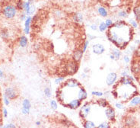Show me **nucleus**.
Masks as SVG:
<instances>
[{
    "mask_svg": "<svg viewBox=\"0 0 140 128\" xmlns=\"http://www.w3.org/2000/svg\"><path fill=\"white\" fill-rule=\"evenodd\" d=\"M79 69V63L75 62L72 59L68 60L65 64V72L68 75H74Z\"/></svg>",
    "mask_w": 140,
    "mask_h": 128,
    "instance_id": "f257e3e1",
    "label": "nucleus"
},
{
    "mask_svg": "<svg viewBox=\"0 0 140 128\" xmlns=\"http://www.w3.org/2000/svg\"><path fill=\"white\" fill-rule=\"evenodd\" d=\"M3 15L5 16V18L11 19L15 16L16 13H17V9L15 6H14L12 5H7L6 6L4 7V9L3 10Z\"/></svg>",
    "mask_w": 140,
    "mask_h": 128,
    "instance_id": "f03ea898",
    "label": "nucleus"
},
{
    "mask_svg": "<svg viewBox=\"0 0 140 128\" xmlns=\"http://www.w3.org/2000/svg\"><path fill=\"white\" fill-rule=\"evenodd\" d=\"M91 104L89 102H86L82 106H81V109L79 111V117L83 120H85L88 116V114L91 113Z\"/></svg>",
    "mask_w": 140,
    "mask_h": 128,
    "instance_id": "7ed1b4c3",
    "label": "nucleus"
},
{
    "mask_svg": "<svg viewBox=\"0 0 140 128\" xmlns=\"http://www.w3.org/2000/svg\"><path fill=\"white\" fill-rule=\"evenodd\" d=\"M62 86H64V87H68V88H70V89H73V88H80L81 86V84L76 79L70 78V79H68L65 82H63Z\"/></svg>",
    "mask_w": 140,
    "mask_h": 128,
    "instance_id": "20e7f679",
    "label": "nucleus"
},
{
    "mask_svg": "<svg viewBox=\"0 0 140 128\" xmlns=\"http://www.w3.org/2000/svg\"><path fill=\"white\" fill-rule=\"evenodd\" d=\"M62 105L65 108H70L72 110H76L81 106V101L80 100H78V98H75V99H72V101H70L69 102H68V103H66V104L63 103Z\"/></svg>",
    "mask_w": 140,
    "mask_h": 128,
    "instance_id": "39448f33",
    "label": "nucleus"
},
{
    "mask_svg": "<svg viewBox=\"0 0 140 128\" xmlns=\"http://www.w3.org/2000/svg\"><path fill=\"white\" fill-rule=\"evenodd\" d=\"M123 124L126 128H132L136 125V120L131 115L126 116L123 119Z\"/></svg>",
    "mask_w": 140,
    "mask_h": 128,
    "instance_id": "423d86ee",
    "label": "nucleus"
},
{
    "mask_svg": "<svg viewBox=\"0 0 140 128\" xmlns=\"http://www.w3.org/2000/svg\"><path fill=\"white\" fill-rule=\"evenodd\" d=\"M117 80V74L116 72H110L108 73V75H107L106 78V84L108 86H112L115 84V82Z\"/></svg>",
    "mask_w": 140,
    "mask_h": 128,
    "instance_id": "0eeeda50",
    "label": "nucleus"
},
{
    "mask_svg": "<svg viewBox=\"0 0 140 128\" xmlns=\"http://www.w3.org/2000/svg\"><path fill=\"white\" fill-rule=\"evenodd\" d=\"M91 50H92V52L95 55H101L103 54L104 52H105V47L103 44H95L92 45V47H91Z\"/></svg>",
    "mask_w": 140,
    "mask_h": 128,
    "instance_id": "6e6552de",
    "label": "nucleus"
},
{
    "mask_svg": "<svg viewBox=\"0 0 140 128\" xmlns=\"http://www.w3.org/2000/svg\"><path fill=\"white\" fill-rule=\"evenodd\" d=\"M83 56H84V52L82 51V50L81 48H77L74 50V52L72 54V59L75 62L79 63L81 61V60L83 58Z\"/></svg>",
    "mask_w": 140,
    "mask_h": 128,
    "instance_id": "1a4fd4ad",
    "label": "nucleus"
},
{
    "mask_svg": "<svg viewBox=\"0 0 140 128\" xmlns=\"http://www.w3.org/2000/svg\"><path fill=\"white\" fill-rule=\"evenodd\" d=\"M105 114L107 118L108 119V120L110 121H114L116 119V113H115V110L109 106L108 108H107V109L105 110Z\"/></svg>",
    "mask_w": 140,
    "mask_h": 128,
    "instance_id": "9d476101",
    "label": "nucleus"
},
{
    "mask_svg": "<svg viewBox=\"0 0 140 128\" xmlns=\"http://www.w3.org/2000/svg\"><path fill=\"white\" fill-rule=\"evenodd\" d=\"M5 95L9 98V100H14L18 97V93L14 88L8 87L5 90Z\"/></svg>",
    "mask_w": 140,
    "mask_h": 128,
    "instance_id": "9b49d317",
    "label": "nucleus"
},
{
    "mask_svg": "<svg viewBox=\"0 0 140 128\" xmlns=\"http://www.w3.org/2000/svg\"><path fill=\"white\" fill-rule=\"evenodd\" d=\"M31 107V104L30 101L25 98L24 99L23 102H22V108H21V111L24 114H28L30 113V109Z\"/></svg>",
    "mask_w": 140,
    "mask_h": 128,
    "instance_id": "f8f14e48",
    "label": "nucleus"
},
{
    "mask_svg": "<svg viewBox=\"0 0 140 128\" xmlns=\"http://www.w3.org/2000/svg\"><path fill=\"white\" fill-rule=\"evenodd\" d=\"M77 96H78V99L80 100L82 102L83 101H85V100L87 99V98H88V92L85 89V88H83V87L81 86L79 88V89H78Z\"/></svg>",
    "mask_w": 140,
    "mask_h": 128,
    "instance_id": "ddd939ff",
    "label": "nucleus"
},
{
    "mask_svg": "<svg viewBox=\"0 0 140 128\" xmlns=\"http://www.w3.org/2000/svg\"><path fill=\"white\" fill-rule=\"evenodd\" d=\"M32 21V18L28 16L25 19V23H24V34H28L30 32V28H31V23Z\"/></svg>",
    "mask_w": 140,
    "mask_h": 128,
    "instance_id": "4468645a",
    "label": "nucleus"
},
{
    "mask_svg": "<svg viewBox=\"0 0 140 128\" xmlns=\"http://www.w3.org/2000/svg\"><path fill=\"white\" fill-rule=\"evenodd\" d=\"M72 19L76 23H82L83 22V20H84V16L81 13V12H75L72 15Z\"/></svg>",
    "mask_w": 140,
    "mask_h": 128,
    "instance_id": "2eb2a0df",
    "label": "nucleus"
},
{
    "mask_svg": "<svg viewBox=\"0 0 140 128\" xmlns=\"http://www.w3.org/2000/svg\"><path fill=\"white\" fill-rule=\"evenodd\" d=\"M83 128H97V126L95 122L85 119L83 121Z\"/></svg>",
    "mask_w": 140,
    "mask_h": 128,
    "instance_id": "dca6fc26",
    "label": "nucleus"
},
{
    "mask_svg": "<svg viewBox=\"0 0 140 128\" xmlns=\"http://www.w3.org/2000/svg\"><path fill=\"white\" fill-rule=\"evenodd\" d=\"M96 101H97V104H98L100 107H102V108H108V107L110 106L109 102H108L107 100L105 99V98H99V99H98Z\"/></svg>",
    "mask_w": 140,
    "mask_h": 128,
    "instance_id": "f3484780",
    "label": "nucleus"
},
{
    "mask_svg": "<svg viewBox=\"0 0 140 128\" xmlns=\"http://www.w3.org/2000/svg\"><path fill=\"white\" fill-rule=\"evenodd\" d=\"M111 54L114 56L115 57V60H118L120 57H121V52H120V50L118 49V48H114V49H112L111 50Z\"/></svg>",
    "mask_w": 140,
    "mask_h": 128,
    "instance_id": "a211bd4d",
    "label": "nucleus"
},
{
    "mask_svg": "<svg viewBox=\"0 0 140 128\" xmlns=\"http://www.w3.org/2000/svg\"><path fill=\"white\" fill-rule=\"evenodd\" d=\"M27 43H28V40H27V37H25V36H21V37L19 38L18 44H19V46H20L21 47H25L27 45Z\"/></svg>",
    "mask_w": 140,
    "mask_h": 128,
    "instance_id": "6ab92c4d",
    "label": "nucleus"
},
{
    "mask_svg": "<svg viewBox=\"0 0 140 128\" xmlns=\"http://www.w3.org/2000/svg\"><path fill=\"white\" fill-rule=\"evenodd\" d=\"M98 14L101 16V17H107L108 15V12H107V10L103 7V6H100L98 7Z\"/></svg>",
    "mask_w": 140,
    "mask_h": 128,
    "instance_id": "aec40b11",
    "label": "nucleus"
},
{
    "mask_svg": "<svg viewBox=\"0 0 140 128\" xmlns=\"http://www.w3.org/2000/svg\"><path fill=\"white\" fill-rule=\"evenodd\" d=\"M130 105L131 106H137L140 105V97H134L130 100Z\"/></svg>",
    "mask_w": 140,
    "mask_h": 128,
    "instance_id": "412c9836",
    "label": "nucleus"
},
{
    "mask_svg": "<svg viewBox=\"0 0 140 128\" xmlns=\"http://www.w3.org/2000/svg\"><path fill=\"white\" fill-rule=\"evenodd\" d=\"M60 123L63 126H66V127H69V126H71L72 125V123L70 120H69L67 118H62V119L60 120Z\"/></svg>",
    "mask_w": 140,
    "mask_h": 128,
    "instance_id": "4be33fe9",
    "label": "nucleus"
},
{
    "mask_svg": "<svg viewBox=\"0 0 140 128\" xmlns=\"http://www.w3.org/2000/svg\"><path fill=\"white\" fill-rule=\"evenodd\" d=\"M65 78H66V76L64 75H62V76H58L57 78H56L54 79V82L55 84H57V85H60V84H62L63 82L65 80Z\"/></svg>",
    "mask_w": 140,
    "mask_h": 128,
    "instance_id": "5701e85b",
    "label": "nucleus"
},
{
    "mask_svg": "<svg viewBox=\"0 0 140 128\" xmlns=\"http://www.w3.org/2000/svg\"><path fill=\"white\" fill-rule=\"evenodd\" d=\"M50 105L51 109L53 110V111H56V110L57 109V108H58V104H57V101H55V100H50Z\"/></svg>",
    "mask_w": 140,
    "mask_h": 128,
    "instance_id": "b1692460",
    "label": "nucleus"
},
{
    "mask_svg": "<svg viewBox=\"0 0 140 128\" xmlns=\"http://www.w3.org/2000/svg\"><path fill=\"white\" fill-rule=\"evenodd\" d=\"M135 18L137 21H140V7H135L133 10Z\"/></svg>",
    "mask_w": 140,
    "mask_h": 128,
    "instance_id": "393cba45",
    "label": "nucleus"
},
{
    "mask_svg": "<svg viewBox=\"0 0 140 128\" xmlns=\"http://www.w3.org/2000/svg\"><path fill=\"white\" fill-rule=\"evenodd\" d=\"M89 43H90V41H89L88 40H86L85 42H84V44H82L81 50H82V51L84 52V54H85V53L86 52V50H88V46H89Z\"/></svg>",
    "mask_w": 140,
    "mask_h": 128,
    "instance_id": "a878e982",
    "label": "nucleus"
},
{
    "mask_svg": "<svg viewBox=\"0 0 140 128\" xmlns=\"http://www.w3.org/2000/svg\"><path fill=\"white\" fill-rule=\"evenodd\" d=\"M98 29L101 32H104L107 29L106 24H105V22H101V24H99V26H98Z\"/></svg>",
    "mask_w": 140,
    "mask_h": 128,
    "instance_id": "bb28decb",
    "label": "nucleus"
},
{
    "mask_svg": "<svg viewBox=\"0 0 140 128\" xmlns=\"http://www.w3.org/2000/svg\"><path fill=\"white\" fill-rule=\"evenodd\" d=\"M16 9L18 10H22L24 9V3L22 2V0H18L16 3Z\"/></svg>",
    "mask_w": 140,
    "mask_h": 128,
    "instance_id": "cd10ccee",
    "label": "nucleus"
},
{
    "mask_svg": "<svg viewBox=\"0 0 140 128\" xmlns=\"http://www.w3.org/2000/svg\"><path fill=\"white\" fill-rule=\"evenodd\" d=\"M97 128H110V125L108 122H103L101 123H100Z\"/></svg>",
    "mask_w": 140,
    "mask_h": 128,
    "instance_id": "c85d7f7f",
    "label": "nucleus"
},
{
    "mask_svg": "<svg viewBox=\"0 0 140 128\" xmlns=\"http://www.w3.org/2000/svg\"><path fill=\"white\" fill-rule=\"evenodd\" d=\"M43 92H44V95H45V96H46V98H50V97L51 96L52 92H51V89H50L49 87L45 88V89H44Z\"/></svg>",
    "mask_w": 140,
    "mask_h": 128,
    "instance_id": "c756f323",
    "label": "nucleus"
},
{
    "mask_svg": "<svg viewBox=\"0 0 140 128\" xmlns=\"http://www.w3.org/2000/svg\"><path fill=\"white\" fill-rule=\"evenodd\" d=\"M91 95L94 96H97V97H102L104 95V93L102 92H99V91H92Z\"/></svg>",
    "mask_w": 140,
    "mask_h": 128,
    "instance_id": "7c9ffc66",
    "label": "nucleus"
},
{
    "mask_svg": "<svg viewBox=\"0 0 140 128\" xmlns=\"http://www.w3.org/2000/svg\"><path fill=\"white\" fill-rule=\"evenodd\" d=\"M105 24H106V26H107V28H110L112 26H113V21H112L110 19H107L106 21H105Z\"/></svg>",
    "mask_w": 140,
    "mask_h": 128,
    "instance_id": "2f4dec72",
    "label": "nucleus"
},
{
    "mask_svg": "<svg viewBox=\"0 0 140 128\" xmlns=\"http://www.w3.org/2000/svg\"><path fill=\"white\" fill-rule=\"evenodd\" d=\"M62 15H63V12L60 10V9H57L55 11V12H54V15L57 17V18H60V17H62Z\"/></svg>",
    "mask_w": 140,
    "mask_h": 128,
    "instance_id": "473e14b6",
    "label": "nucleus"
},
{
    "mask_svg": "<svg viewBox=\"0 0 140 128\" xmlns=\"http://www.w3.org/2000/svg\"><path fill=\"white\" fill-rule=\"evenodd\" d=\"M3 101H4V103H5V105H9V104H10V101H9V98L6 95H4V96H3Z\"/></svg>",
    "mask_w": 140,
    "mask_h": 128,
    "instance_id": "72a5a7b5",
    "label": "nucleus"
},
{
    "mask_svg": "<svg viewBox=\"0 0 140 128\" xmlns=\"http://www.w3.org/2000/svg\"><path fill=\"white\" fill-rule=\"evenodd\" d=\"M118 15H119V16L123 17V18H126V17H127V13H126V12H125V11H121V12H120L118 13Z\"/></svg>",
    "mask_w": 140,
    "mask_h": 128,
    "instance_id": "f704fd0d",
    "label": "nucleus"
},
{
    "mask_svg": "<svg viewBox=\"0 0 140 128\" xmlns=\"http://www.w3.org/2000/svg\"><path fill=\"white\" fill-rule=\"evenodd\" d=\"M34 11H35V7L31 5V8H30V10H29V12H28V14H27V15H32L34 12Z\"/></svg>",
    "mask_w": 140,
    "mask_h": 128,
    "instance_id": "c9c22d12",
    "label": "nucleus"
},
{
    "mask_svg": "<svg viewBox=\"0 0 140 128\" xmlns=\"http://www.w3.org/2000/svg\"><path fill=\"white\" fill-rule=\"evenodd\" d=\"M130 24H131V25L132 26V28H137V23H136V21H133V20H131L130 21Z\"/></svg>",
    "mask_w": 140,
    "mask_h": 128,
    "instance_id": "e433bc0d",
    "label": "nucleus"
},
{
    "mask_svg": "<svg viewBox=\"0 0 140 128\" xmlns=\"http://www.w3.org/2000/svg\"><path fill=\"white\" fill-rule=\"evenodd\" d=\"M123 60H124V62H125L126 63H129L130 62V58H129L128 56H125V57H123Z\"/></svg>",
    "mask_w": 140,
    "mask_h": 128,
    "instance_id": "4c0bfd02",
    "label": "nucleus"
},
{
    "mask_svg": "<svg viewBox=\"0 0 140 128\" xmlns=\"http://www.w3.org/2000/svg\"><path fill=\"white\" fill-rule=\"evenodd\" d=\"M98 28V27L97 26V25H96L95 24H93L91 25V29L93 30V31H97Z\"/></svg>",
    "mask_w": 140,
    "mask_h": 128,
    "instance_id": "58836bf2",
    "label": "nucleus"
},
{
    "mask_svg": "<svg viewBox=\"0 0 140 128\" xmlns=\"http://www.w3.org/2000/svg\"><path fill=\"white\" fill-rule=\"evenodd\" d=\"M115 105H116V107H117V108H119V109H123V108H124L123 105L121 104V103H117Z\"/></svg>",
    "mask_w": 140,
    "mask_h": 128,
    "instance_id": "ea45409f",
    "label": "nucleus"
},
{
    "mask_svg": "<svg viewBox=\"0 0 140 128\" xmlns=\"http://www.w3.org/2000/svg\"><path fill=\"white\" fill-rule=\"evenodd\" d=\"M88 40H93V39L96 38V37H95V36L91 35V34H88Z\"/></svg>",
    "mask_w": 140,
    "mask_h": 128,
    "instance_id": "a19ab883",
    "label": "nucleus"
},
{
    "mask_svg": "<svg viewBox=\"0 0 140 128\" xmlns=\"http://www.w3.org/2000/svg\"><path fill=\"white\" fill-rule=\"evenodd\" d=\"M3 116H4L5 117H6L8 116V111H7V109H6V108H3Z\"/></svg>",
    "mask_w": 140,
    "mask_h": 128,
    "instance_id": "79ce46f5",
    "label": "nucleus"
},
{
    "mask_svg": "<svg viewBox=\"0 0 140 128\" xmlns=\"http://www.w3.org/2000/svg\"><path fill=\"white\" fill-rule=\"evenodd\" d=\"M7 128H16V126L14 123H9L7 125Z\"/></svg>",
    "mask_w": 140,
    "mask_h": 128,
    "instance_id": "37998d69",
    "label": "nucleus"
},
{
    "mask_svg": "<svg viewBox=\"0 0 140 128\" xmlns=\"http://www.w3.org/2000/svg\"><path fill=\"white\" fill-rule=\"evenodd\" d=\"M89 72H90V69L88 68V67H86V68L84 69V71H83V72H84V73H85V74H88Z\"/></svg>",
    "mask_w": 140,
    "mask_h": 128,
    "instance_id": "c03bdc74",
    "label": "nucleus"
},
{
    "mask_svg": "<svg viewBox=\"0 0 140 128\" xmlns=\"http://www.w3.org/2000/svg\"><path fill=\"white\" fill-rule=\"evenodd\" d=\"M81 77H82L83 79H86V78L88 77V74H85V73L82 72V73H81Z\"/></svg>",
    "mask_w": 140,
    "mask_h": 128,
    "instance_id": "a18cd8bd",
    "label": "nucleus"
},
{
    "mask_svg": "<svg viewBox=\"0 0 140 128\" xmlns=\"http://www.w3.org/2000/svg\"><path fill=\"white\" fill-rule=\"evenodd\" d=\"M26 18H27V17H26V15H25L24 14L21 15V21H23V20H24V19H26Z\"/></svg>",
    "mask_w": 140,
    "mask_h": 128,
    "instance_id": "49530a36",
    "label": "nucleus"
},
{
    "mask_svg": "<svg viewBox=\"0 0 140 128\" xmlns=\"http://www.w3.org/2000/svg\"><path fill=\"white\" fill-rule=\"evenodd\" d=\"M3 75H4V72L0 69V78H2V77H3Z\"/></svg>",
    "mask_w": 140,
    "mask_h": 128,
    "instance_id": "de8ad7c7",
    "label": "nucleus"
},
{
    "mask_svg": "<svg viewBox=\"0 0 140 128\" xmlns=\"http://www.w3.org/2000/svg\"><path fill=\"white\" fill-rule=\"evenodd\" d=\"M110 58L111 60H115V57H114V56H113L112 54L110 55Z\"/></svg>",
    "mask_w": 140,
    "mask_h": 128,
    "instance_id": "09e8293b",
    "label": "nucleus"
},
{
    "mask_svg": "<svg viewBox=\"0 0 140 128\" xmlns=\"http://www.w3.org/2000/svg\"><path fill=\"white\" fill-rule=\"evenodd\" d=\"M40 124H41V122H40V121H37V122H36V125H37V126H40Z\"/></svg>",
    "mask_w": 140,
    "mask_h": 128,
    "instance_id": "8fccbe9b",
    "label": "nucleus"
},
{
    "mask_svg": "<svg viewBox=\"0 0 140 128\" xmlns=\"http://www.w3.org/2000/svg\"><path fill=\"white\" fill-rule=\"evenodd\" d=\"M35 1V0H28V1H27V2H28V3H30L31 4L32 3H34Z\"/></svg>",
    "mask_w": 140,
    "mask_h": 128,
    "instance_id": "3c124183",
    "label": "nucleus"
},
{
    "mask_svg": "<svg viewBox=\"0 0 140 128\" xmlns=\"http://www.w3.org/2000/svg\"><path fill=\"white\" fill-rule=\"evenodd\" d=\"M0 128H3V123L0 122Z\"/></svg>",
    "mask_w": 140,
    "mask_h": 128,
    "instance_id": "603ef678",
    "label": "nucleus"
},
{
    "mask_svg": "<svg viewBox=\"0 0 140 128\" xmlns=\"http://www.w3.org/2000/svg\"><path fill=\"white\" fill-rule=\"evenodd\" d=\"M56 1H57V2H61V1H63V0H56Z\"/></svg>",
    "mask_w": 140,
    "mask_h": 128,
    "instance_id": "864d4df0",
    "label": "nucleus"
},
{
    "mask_svg": "<svg viewBox=\"0 0 140 128\" xmlns=\"http://www.w3.org/2000/svg\"><path fill=\"white\" fill-rule=\"evenodd\" d=\"M138 108H140V105H138Z\"/></svg>",
    "mask_w": 140,
    "mask_h": 128,
    "instance_id": "5fc2aeb1",
    "label": "nucleus"
}]
</instances>
